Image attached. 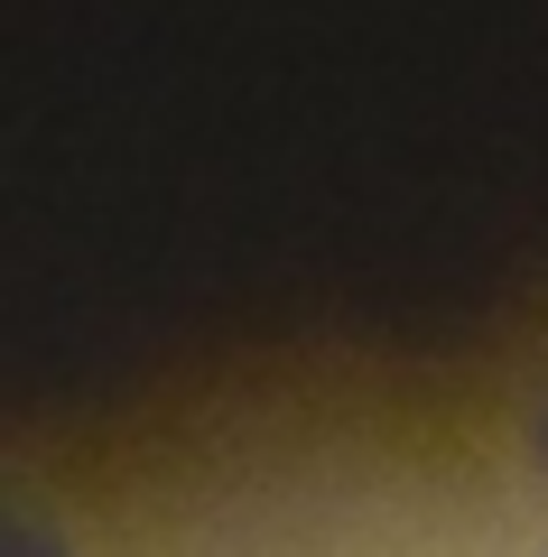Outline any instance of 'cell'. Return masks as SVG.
<instances>
[{
	"mask_svg": "<svg viewBox=\"0 0 548 557\" xmlns=\"http://www.w3.org/2000/svg\"><path fill=\"white\" fill-rule=\"evenodd\" d=\"M0 557H65V548H57L47 530H28L20 511H0Z\"/></svg>",
	"mask_w": 548,
	"mask_h": 557,
	"instance_id": "6da1fadb",
	"label": "cell"
}]
</instances>
